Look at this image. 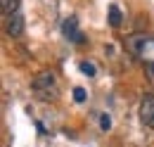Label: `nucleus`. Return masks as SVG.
Returning a JSON list of instances; mask_svg holds the SVG:
<instances>
[{"label": "nucleus", "instance_id": "8", "mask_svg": "<svg viewBox=\"0 0 154 147\" xmlns=\"http://www.w3.org/2000/svg\"><path fill=\"white\" fill-rule=\"evenodd\" d=\"M78 67H81V71L85 74V76H95V64H93V62H81V64H78Z\"/></svg>", "mask_w": 154, "mask_h": 147}, {"label": "nucleus", "instance_id": "9", "mask_svg": "<svg viewBox=\"0 0 154 147\" xmlns=\"http://www.w3.org/2000/svg\"><path fill=\"white\" fill-rule=\"evenodd\" d=\"M100 126H102V130H109L112 128V116L109 114H102L100 116Z\"/></svg>", "mask_w": 154, "mask_h": 147}, {"label": "nucleus", "instance_id": "10", "mask_svg": "<svg viewBox=\"0 0 154 147\" xmlns=\"http://www.w3.org/2000/svg\"><path fill=\"white\" fill-rule=\"evenodd\" d=\"M85 97H88V95H85L83 88H76V90H74V100H76V102H85Z\"/></svg>", "mask_w": 154, "mask_h": 147}, {"label": "nucleus", "instance_id": "2", "mask_svg": "<svg viewBox=\"0 0 154 147\" xmlns=\"http://www.w3.org/2000/svg\"><path fill=\"white\" fill-rule=\"evenodd\" d=\"M128 48H131L133 55L145 59L147 64H154V38L152 36H142V33L131 36L128 38Z\"/></svg>", "mask_w": 154, "mask_h": 147}, {"label": "nucleus", "instance_id": "5", "mask_svg": "<svg viewBox=\"0 0 154 147\" xmlns=\"http://www.w3.org/2000/svg\"><path fill=\"white\" fill-rule=\"evenodd\" d=\"M7 33L12 38H17V36L24 33V17H21V12L10 14V19H7Z\"/></svg>", "mask_w": 154, "mask_h": 147}, {"label": "nucleus", "instance_id": "6", "mask_svg": "<svg viewBox=\"0 0 154 147\" xmlns=\"http://www.w3.org/2000/svg\"><path fill=\"white\" fill-rule=\"evenodd\" d=\"M119 24H121V10H119L116 5H112V7H109V26L116 29Z\"/></svg>", "mask_w": 154, "mask_h": 147}, {"label": "nucleus", "instance_id": "3", "mask_svg": "<svg viewBox=\"0 0 154 147\" xmlns=\"http://www.w3.org/2000/svg\"><path fill=\"white\" fill-rule=\"evenodd\" d=\"M140 121L147 128H154V95L152 92L142 95V100H140Z\"/></svg>", "mask_w": 154, "mask_h": 147}, {"label": "nucleus", "instance_id": "1", "mask_svg": "<svg viewBox=\"0 0 154 147\" xmlns=\"http://www.w3.org/2000/svg\"><path fill=\"white\" fill-rule=\"evenodd\" d=\"M31 88H33V92H36L38 97H43V100H55L57 92H59L57 90V78H55V74H52V71L38 74V76L33 78Z\"/></svg>", "mask_w": 154, "mask_h": 147}, {"label": "nucleus", "instance_id": "7", "mask_svg": "<svg viewBox=\"0 0 154 147\" xmlns=\"http://www.w3.org/2000/svg\"><path fill=\"white\" fill-rule=\"evenodd\" d=\"M2 12H5V14L19 12V0H2Z\"/></svg>", "mask_w": 154, "mask_h": 147}, {"label": "nucleus", "instance_id": "4", "mask_svg": "<svg viewBox=\"0 0 154 147\" xmlns=\"http://www.w3.org/2000/svg\"><path fill=\"white\" fill-rule=\"evenodd\" d=\"M62 33H64V38H69V40H74V43H85L83 33L78 31V21H76V17L64 19V24H62Z\"/></svg>", "mask_w": 154, "mask_h": 147}]
</instances>
